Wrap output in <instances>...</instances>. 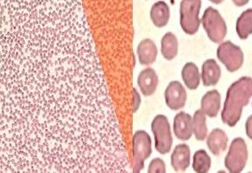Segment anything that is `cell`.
I'll return each instance as SVG.
<instances>
[{"label": "cell", "mask_w": 252, "mask_h": 173, "mask_svg": "<svg viewBox=\"0 0 252 173\" xmlns=\"http://www.w3.org/2000/svg\"><path fill=\"white\" fill-rule=\"evenodd\" d=\"M221 76L220 66L214 59H208L202 65L201 79L205 86H216Z\"/></svg>", "instance_id": "15"}, {"label": "cell", "mask_w": 252, "mask_h": 173, "mask_svg": "<svg viewBox=\"0 0 252 173\" xmlns=\"http://www.w3.org/2000/svg\"><path fill=\"white\" fill-rule=\"evenodd\" d=\"M133 146V173H140L145 168V162L152 153V140L145 131L134 133L132 140Z\"/></svg>", "instance_id": "5"}, {"label": "cell", "mask_w": 252, "mask_h": 173, "mask_svg": "<svg viewBox=\"0 0 252 173\" xmlns=\"http://www.w3.org/2000/svg\"><path fill=\"white\" fill-rule=\"evenodd\" d=\"M228 141L229 139L226 133L220 128H216L207 137V147L213 155L219 156L227 148Z\"/></svg>", "instance_id": "14"}, {"label": "cell", "mask_w": 252, "mask_h": 173, "mask_svg": "<svg viewBox=\"0 0 252 173\" xmlns=\"http://www.w3.org/2000/svg\"><path fill=\"white\" fill-rule=\"evenodd\" d=\"M182 78L189 90H195L199 86L201 75L198 66L192 62L187 63L182 68Z\"/></svg>", "instance_id": "17"}, {"label": "cell", "mask_w": 252, "mask_h": 173, "mask_svg": "<svg viewBox=\"0 0 252 173\" xmlns=\"http://www.w3.org/2000/svg\"><path fill=\"white\" fill-rule=\"evenodd\" d=\"M133 106H132V110H133V113H136L141 104V97L137 90L135 88H133Z\"/></svg>", "instance_id": "23"}, {"label": "cell", "mask_w": 252, "mask_h": 173, "mask_svg": "<svg viewBox=\"0 0 252 173\" xmlns=\"http://www.w3.org/2000/svg\"><path fill=\"white\" fill-rule=\"evenodd\" d=\"M207 118L201 109H198L192 117V132L198 141H204L207 136Z\"/></svg>", "instance_id": "19"}, {"label": "cell", "mask_w": 252, "mask_h": 173, "mask_svg": "<svg viewBox=\"0 0 252 173\" xmlns=\"http://www.w3.org/2000/svg\"><path fill=\"white\" fill-rule=\"evenodd\" d=\"M252 97V78L244 76L234 82L228 88L221 112V119L228 126L237 125L242 115L243 109Z\"/></svg>", "instance_id": "1"}, {"label": "cell", "mask_w": 252, "mask_h": 173, "mask_svg": "<svg viewBox=\"0 0 252 173\" xmlns=\"http://www.w3.org/2000/svg\"><path fill=\"white\" fill-rule=\"evenodd\" d=\"M173 133L178 140L188 141L192 137V118L189 114L180 112L173 119Z\"/></svg>", "instance_id": "9"}, {"label": "cell", "mask_w": 252, "mask_h": 173, "mask_svg": "<svg viewBox=\"0 0 252 173\" xmlns=\"http://www.w3.org/2000/svg\"><path fill=\"white\" fill-rule=\"evenodd\" d=\"M212 2L214 3V4H220V3L223 2V0H210Z\"/></svg>", "instance_id": "26"}, {"label": "cell", "mask_w": 252, "mask_h": 173, "mask_svg": "<svg viewBox=\"0 0 252 173\" xmlns=\"http://www.w3.org/2000/svg\"><path fill=\"white\" fill-rule=\"evenodd\" d=\"M211 159L204 150H197L193 156L192 169L195 172L208 173L211 168Z\"/></svg>", "instance_id": "21"}, {"label": "cell", "mask_w": 252, "mask_h": 173, "mask_svg": "<svg viewBox=\"0 0 252 173\" xmlns=\"http://www.w3.org/2000/svg\"><path fill=\"white\" fill-rule=\"evenodd\" d=\"M137 84L141 92L145 97L153 95L157 91L158 84L157 72L153 68L144 69L138 75Z\"/></svg>", "instance_id": "10"}, {"label": "cell", "mask_w": 252, "mask_h": 173, "mask_svg": "<svg viewBox=\"0 0 252 173\" xmlns=\"http://www.w3.org/2000/svg\"><path fill=\"white\" fill-rule=\"evenodd\" d=\"M248 160V150L244 139H235L231 143L229 152L225 158V167L232 173L242 172Z\"/></svg>", "instance_id": "6"}, {"label": "cell", "mask_w": 252, "mask_h": 173, "mask_svg": "<svg viewBox=\"0 0 252 173\" xmlns=\"http://www.w3.org/2000/svg\"><path fill=\"white\" fill-rule=\"evenodd\" d=\"M170 164L176 172H185L190 165V149L186 144H178L175 147L171 156Z\"/></svg>", "instance_id": "11"}, {"label": "cell", "mask_w": 252, "mask_h": 173, "mask_svg": "<svg viewBox=\"0 0 252 173\" xmlns=\"http://www.w3.org/2000/svg\"><path fill=\"white\" fill-rule=\"evenodd\" d=\"M201 0H182L180 3V25L185 33L194 35L201 25L199 19Z\"/></svg>", "instance_id": "3"}, {"label": "cell", "mask_w": 252, "mask_h": 173, "mask_svg": "<svg viewBox=\"0 0 252 173\" xmlns=\"http://www.w3.org/2000/svg\"><path fill=\"white\" fill-rule=\"evenodd\" d=\"M201 22L209 38L213 42L219 44L224 39L227 33V27L221 15L216 9L207 7L203 14Z\"/></svg>", "instance_id": "4"}, {"label": "cell", "mask_w": 252, "mask_h": 173, "mask_svg": "<svg viewBox=\"0 0 252 173\" xmlns=\"http://www.w3.org/2000/svg\"><path fill=\"white\" fill-rule=\"evenodd\" d=\"M179 43L177 37L173 32L164 34L161 40V53L164 59L172 60L177 56Z\"/></svg>", "instance_id": "18"}, {"label": "cell", "mask_w": 252, "mask_h": 173, "mask_svg": "<svg viewBox=\"0 0 252 173\" xmlns=\"http://www.w3.org/2000/svg\"><path fill=\"white\" fill-rule=\"evenodd\" d=\"M220 101H221V97L217 90L207 91L201 99V110L209 117H216L220 111Z\"/></svg>", "instance_id": "13"}, {"label": "cell", "mask_w": 252, "mask_h": 173, "mask_svg": "<svg viewBox=\"0 0 252 173\" xmlns=\"http://www.w3.org/2000/svg\"><path fill=\"white\" fill-rule=\"evenodd\" d=\"M136 53L141 65L150 66L157 60L158 50L154 41L150 38H145L138 44Z\"/></svg>", "instance_id": "12"}, {"label": "cell", "mask_w": 252, "mask_h": 173, "mask_svg": "<svg viewBox=\"0 0 252 173\" xmlns=\"http://www.w3.org/2000/svg\"><path fill=\"white\" fill-rule=\"evenodd\" d=\"M232 1H233L234 4L238 6V7H242V6L248 4L250 0H232Z\"/></svg>", "instance_id": "25"}, {"label": "cell", "mask_w": 252, "mask_h": 173, "mask_svg": "<svg viewBox=\"0 0 252 173\" xmlns=\"http://www.w3.org/2000/svg\"><path fill=\"white\" fill-rule=\"evenodd\" d=\"M217 57L229 72H236L244 63V53L238 46L230 41H225L219 45Z\"/></svg>", "instance_id": "7"}, {"label": "cell", "mask_w": 252, "mask_h": 173, "mask_svg": "<svg viewBox=\"0 0 252 173\" xmlns=\"http://www.w3.org/2000/svg\"><path fill=\"white\" fill-rule=\"evenodd\" d=\"M188 94L186 90L179 81H171L164 91V100L169 109L178 111L186 105Z\"/></svg>", "instance_id": "8"}, {"label": "cell", "mask_w": 252, "mask_h": 173, "mask_svg": "<svg viewBox=\"0 0 252 173\" xmlns=\"http://www.w3.org/2000/svg\"><path fill=\"white\" fill-rule=\"evenodd\" d=\"M151 131L154 134L156 150L161 155L170 153L173 140L167 116L163 115L156 116L151 122Z\"/></svg>", "instance_id": "2"}, {"label": "cell", "mask_w": 252, "mask_h": 173, "mask_svg": "<svg viewBox=\"0 0 252 173\" xmlns=\"http://www.w3.org/2000/svg\"><path fill=\"white\" fill-rule=\"evenodd\" d=\"M148 173H166V165L164 161L160 158H155L150 162Z\"/></svg>", "instance_id": "22"}, {"label": "cell", "mask_w": 252, "mask_h": 173, "mask_svg": "<svg viewBox=\"0 0 252 173\" xmlns=\"http://www.w3.org/2000/svg\"><path fill=\"white\" fill-rule=\"evenodd\" d=\"M246 133L247 137L252 140V115L247 119L246 122Z\"/></svg>", "instance_id": "24"}, {"label": "cell", "mask_w": 252, "mask_h": 173, "mask_svg": "<svg viewBox=\"0 0 252 173\" xmlns=\"http://www.w3.org/2000/svg\"><path fill=\"white\" fill-rule=\"evenodd\" d=\"M150 17L157 28H164L170 20V7L164 1H157L151 7Z\"/></svg>", "instance_id": "16"}, {"label": "cell", "mask_w": 252, "mask_h": 173, "mask_svg": "<svg viewBox=\"0 0 252 173\" xmlns=\"http://www.w3.org/2000/svg\"><path fill=\"white\" fill-rule=\"evenodd\" d=\"M236 31L241 39H247L252 34V9L241 13L237 20Z\"/></svg>", "instance_id": "20"}]
</instances>
